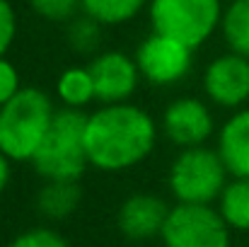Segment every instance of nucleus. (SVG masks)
I'll return each mask as SVG.
<instances>
[{
  "label": "nucleus",
  "mask_w": 249,
  "mask_h": 247,
  "mask_svg": "<svg viewBox=\"0 0 249 247\" xmlns=\"http://www.w3.org/2000/svg\"><path fill=\"white\" fill-rule=\"evenodd\" d=\"M220 32L230 51L249 58V0H232L225 7Z\"/></svg>",
  "instance_id": "f3484780"
},
{
  "label": "nucleus",
  "mask_w": 249,
  "mask_h": 247,
  "mask_svg": "<svg viewBox=\"0 0 249 247\" xmlns=\"http://www.w3.org/2000/svg\"><path fill=\"white\" fill-rule=\"evenodd\" d=\"M56 116L51 97L39 87H22L0 107V151L12 163H32Z\"/></svg>",
  "instance_id": "f03ea898"
},
{
  "label": "nucleus",
  "mask_w": 249,
  "mask_h": 247,
  "mask_svg": "<svg viewBox=\"0 0 249 247\" xmlns=\"http://www.w3.org/2000/svg\"><path fill=\"white\" fill-rule=\"evenodd\" d=\"M223 0H150L153 32L184 41L191 49L206 44L223 24Z\"/></svg>",
  "instance_id": "39448f33"
},
{
  "label": "nucleus",
  "mask_w": 249,
  "mask_h": 247,
  "mask_svg": "<svg viewBox=\"0 0 249 247\" xmlns=\"http://www.w3.org/2000/svg\"><path fill=\"white\" fill-rule=\"evenodd\" d=\"M87 68L94 80L97 102L102 104L131 102V97L138 90L141 82L138 63L133 56L124 51H99L97 56H92Z\"/></svg>",
  "instance_id": "1a4fd4ad"
},
{
  "label": "nucleus",
  "mask_w": 249,
  "mask_h": 247,
  "mask_svg": "<svg viewBox=\"0 0 249 247\" xmlns=\"http://www.w3.org/2000/svg\"><path fill=\"white\" fill-rule=\"evenodd\" d=\"M169 216V206L165 199L150 191H138L131 194L116 213V226L124 238L143 243L162 235V228Z\"/></svg>",
  "instance_id": "9b49d317"
},
{
  "label": "nucleus",
  "mask_w": 249,
  "mask_h": 247,
  "mask_svg": "<svg viewBox=\"0 0 249 247\" xmlns=\"http://www.w3.org/2000/svg\"><path fill=\"white\" fill-rule=\"evenodd\" d=\"M32 10L49 22H71L73 17H78L80 10V0H29Z\"/></svg>",
  "instance_id": "6ab92c4d"
},
{
  "label": "nucleus",
  "mask_w": 249,
  "mask_h": 247,
  "mask_svg": "<svg viewBox=\"0 0 249 247\" xmlns=\"http://www.w3.org/2000/svg\"><path fill=\"white\" fill-rule=\"evenodd\" d=\"M230 226L211 204H177L162 228L165 247H230Z\"/></svg>",
  "instance_id": "423d86ee"
},
{
  "label": "nucleus",
  "mask_w": 249,
  "mask_h": 247,
  "mask_svg": "<svg viewBox=\"0 0 249 247\" xmlns=\"http://www.w3.org/2000/svg\"><path fill=\"white\" fill-rule=\"evenodd\" d=\"M7 247H71V243L58 230L39 226V228H32V230L17 235Z\"/></svg>",
  "instance_id": "aec40b11"
},
{
  "label": "nucleus",
  "mask_w": 249,
  "mask_h": 247,
  "mask_svg": "<svg viewBox=\"0 0 249 247\" xmlns=\"http://www.w3.org/2000/svg\"><path fill=\"white\" fill-rule=\"evenodd\" d=\"M162 133L179 148L206 146V141L215 133L213 112L198 97H177L162 114Z\"/></svg>",
  "instance_id": "9d476101"
},
{
  "label": "nucleus",
  "mask_w": 249,
  "mask_h": 247,
  "mask_svg": "<svg viewBox=\"0 0 249 247\" xmlns=\"http://www.w3.org/2000/svg\"><path fill=\"white\" fill-rule=\"evenodd\" d=\"M19 90H22V82H19L17 68L2 56L0 58V107H5Z\"/></svg>",
  "instance_id": "4be33fe9"
},
{
  "label": "nucleus",
  "mask_w": 249,
  "mask_h": 247,
  "mask_svg": "<svg viewBox=\"0 0 249 247\" xmlns=\"http://www.w3.org/2000/svg\"><path fill=\"white\" fill-rule=\"evenodd\" d=\"M15 37H17V15L7 0H0V58L7 56Z\"/></svg>",
  "instance_id": "412c9836"
},
{
  "label": "nucleus",
  "mask_w": 249,
  "mask_h": 247,
  "mask_svg": "<svg viewBox=\"0 0 249 247\" xmlns=\"http://www.w3.org/2000/svg\"><path fill=\"white\" fill-rule=\"evenodd\" d=\"M83 201L80 182L73 179H44V187L36 194V209L49 221L71 218Z\"/></svg>",
  "instance_id": "ddd939ff"
},
{
  "label": "nucleus",
  "mask_w": 249,
  "mask_h": 247,
  "mask_svg": "<svg viewBox=\"0 0 249 247\" xmlns=\"http://www.w3.org/2000/svg\"><path fill=\"white\" fill-rule=\"evenodd\" d=\"M85 124L87 114L80 109L61 107L51 121V129L32 158L34 170L44 179H73L80 182L89 167L85 148Z\"/></svg>",
  "instance_id": "7ed1b4c3"
},
{
  "label": "nucleus",
  "mask_w": 249,
  "mask_h": 247,
  "mask_svg": "<svg viewBox=\"0 0 249 247\" xmlns=\"http://www.w3.org/2000/svg\"><path fill=\"white\" fill-rule=\"evenodd\" d=\"M158 143L155 119L133 102L102 104L87 114L85 148L92 167L121 172L141 165Z\"/></svg>",
  "instance_id": "f257e3e1"
},
{
  "label": "nucleus",
  "mask_w": 249,
  "mask_h": 247,
  "mask_svg": "<svg viewBox=\"0 0 249 247\" xmlns=\"http://www.w3.org/2000/svg\"><path fill=\"white\" fill-rule=\"evenodd\" d=\"M215 209L230 226V230L249 233V179L232 177L225 184Z\"/></svg>",
  "instance_id": "2eb2a0df"
},
{
  "label": "nucleus",
  "mask_w": 249,
  "mask_h": 247,
  "mask_svg": "<svg viewBox=\"0 0 249 247\" xmlns=\"http://www.w3.org/2000/svg\"><path fill=\"white\" fill-rule=\"evenodd\" d=\"M148 2L150 0H80V10L102 27H116L133 22Z\"/></svg>",
  "instance_id": "dca6fc26"
},
{
  "label": "nucleus",
  "mask_w": 249,
  "mask_h": 247,
  "mask_svg": "<svg viewBox=\"0 0 249 247\" xmlns=\"http://www.w3.org/2000/svg\"><path fill=\"white\" fill-rule=\"evenodd\" d=\"M203 92L223 109H242L249 102V58L235 51L213 58L203 71Z\"/></svg>",
  "instance_id": "6e6552de"
},
{
  "label": "nucleus",
  "mask_w": 249,
  "mask_h": 247,
  "mask_svg": "<svg viewBox=\"0 0 249 247\" xmlns=\"http://www.w3.org/2000/svg\"><path fill=\"white\" fill-rule=\"evenodd\" d=\"M99 34H102V24L94 22L92 17L87 15H78L71 19L68 24V44L75 54H83V56H97L99 51Z\"/></svg>",
  "instance_id": "a211bd4d"
},
{
  "label": "nucleus",
  "mask_w": 249,
  "mask_h": 247,
  "mask_svg": "<svg viewBox=\"0 0 249 247\" xmlns=\"http://www.w3.org/2000/svg\"><path fill=\"white\" fill-rule=\"evenodd\" d=\"M56 97L61 99L63 107L68 109H80L83 112L89 102L97 99L94 92V80L87 66H73L66 68L58 80H56Z\"/></svg>",
  "instance_id": "4468645a"
},
{
  "label": "nucleus",
  "mask_w": 249,
  "mask_h": 247,
  "mask_svg": "<svg viewBox=\"0 0 249 247\" xmlns=\"http://www.w3.org/2000/svg\"><path fill=\"white\" fill-rule=\"evenodd\" d=\"M218 155L230 177L249 179V107L232 112L218 131Z\"/></svg>",
  "instance_id": "f8f14e48"
},
{
  "label": "nucleus",
  "mask_w": 249,
  "mask_h": 247,
  "mask_svg": "<svg viewBox=\"0 0 249 247\" xmlns=\"http://www.w3.org/2000/svg\"><path fill=\"white\" fill-rule=\"evenodd\" d=\"M194 49L179 39H172L160 32H150L136 49V63L141 78L158 87H169L186 78L191 71Z\"/></svg>",
  "instance_id": "0eeeda50"
},
{
  "label": "nucleus",
  "mask_w": 249,
  "mask_h": 247,
  "mask_svg": "<svg viewBox=\"0 0 249 247\" xmlns=\"http://www.w3.org/2000/svg\"><path fill=\"white\" fill-rule=\"evenodd\" d=\"M10 174H12V160L0 151V191H5V187L10 184Z\"/></svg>",
  "instance_id": "5701e85b"
},
{
  "label": "nucleus",
  "mask_w": 249,
  "mask_h": 247,
  "mask_svg": "<svg viewBox=\"0 0 249 247\" xmlns=\"http://www.w3.org/2000/svg\"><path fill=\"white\" fill-rule=\"evenodd\" d=\"M228 167L215 148H181L167 174V187L177 204H215L228 184Z\"/></svg>",
  "instance_id": "20e7f679"
}]
</instances>
